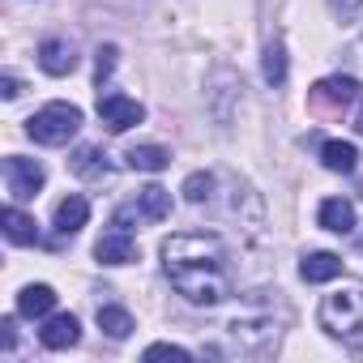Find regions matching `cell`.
Listing matches in <instances>:
<instances>
[{"label": "cell", "instance_id": "6da1fadb", "mask_svg": "<svg viewBox=\"0 0 363 363\" xmlns=\"http://www.w3.org/2000/svg\"><path fill=\"white\" fill-rule=\"evenodd\" d=\"M162 269L193 308H218L231 299L227 248L214 231H179L162 240Z\"/></svg>", "mask_w": 363, "mask_h": 363}, {"label": "cell", "instance_id": "7a4b0ae2", "mask_svg": "<svg viewBox=\"0 0 363 363\" xmlns=\"http://www.w3.org/2000/svg\"><path fill=\"white\" fill-rule=\"evenodd\" d=\"M320 329L346 350L363 354V282H342L320 299Z\"/></svg>", "mask_w": 363, "mask_h": 363}, {"label": "cell", "instance_id": "3957f363", "mask_svg": "<svg viewBox=\"0 0 363 363\" xmlns=\"http://www.w3.org/2000/svg\"><path fill=\"white\" fill-rule=\"evenodd\" d=\"M77 128H82V107H73V103H48L26 120V133L39 145H69L77 137Z\"/></svg>", "mask_w": 363, "mask_h": 363}, {"label": "cell", "instance_id": "277c9868", "mask_svg": "<svg viewBox=\"0 0 363 363\" xmlns=\"http://www.w3.org/2000/svg\"><path fill=\"white\" fill-rule=\"evenodd\" d=\"M43 179H48V171H43L39 158H22V154H9L5 158V193L13 201H30L43 189Z\"/></svg>", "mask_w": 363, "mask_h": 363}, {"label": "cell", "instance_id": "5b68a950", "mask_svg": "<svg viewBox=\"0 0 363 363\" xmlns=\"http://www.w3.org/2000/svg\"><path fill=\"white\" fill-rule=\"evenodd\" d=\"M227 333L244 354H265L269 346H278V325L269 316H240L227 325Z\"/></svg>", "mask_w": 363, "mask_h": 363}, {"label": "cell", "instance_id": "8992f818", "mask_svg": "<svg viewBox=\"0 0 363 363\" xmlns=\"http://www.w3.org/2000/svg\"><path fill=\"white\" fill-rule=\"evenodd\" d=\"M99 116H103V124L111 133H124V128L145 120V107L137 99H128V94H99Z\"/></svg>", "mask_w": 363, "mask_h": 363}, {"label": "cell", "instance_id": "52a82bcc", "mask_svg": "<svg viewBox=\"0 0 363 363\" xmlns=\"http://www.w3.org/2000/svg\"><path fill=\"white\" fill-rule=\"evenodd\" d=\"M94 257H99L103 265H128V261H137V240H133V231H124V227L111 223V231L99 235Z\"/></svg>", "mask_w": 363, "mask_h": 363}, {"label": "cell", "instance_id": "ba28073f", "mask_svg": "<svg viewBox=\"0 0 363 363\" xmlns=\"http://www.w3.org/2000/svg\"><path fill=\"white\" fill-rule=\"evenodd\" d=\"M77 337H82V325L73 312H52L39 329V342L48 350H69V346H77Z\"/></svg>", "mask_w": 363, "mask_h": 363}, {"label": "cell", "instance_id": "9c48e42d", "mask_svg": "<svg viewBox=\"0 0 363 363\" xmlns=\"http://www.w3.org/2000/svg\"><path fill=\"white\" fill-rule=\"evenodd\" d=\"M39 69L52 73V77L73 73V69H77V52H73V43H69V39H43V43H39Z\"/></svg>", "mask_w": 363, "mask_h": 363}, {"label": "cell", "instance_id": "30bf717a", "mask_svg": "<svg viewBox=\"0 0 363 363\" xmlns=\"http://www.w3.org/2000/svg\"><path fill=\"white\" fill-rule=\"evenodd\" d=\"M316 223H320L325 231H333V235H350V231H354V206H350L346 197H325Z\"/></svg>", "mask_w": 363, "mask_h": 363}, {"label": "cell", "instance_id": "8fae6325", "mask_svg": "<svg viewBox=\"0 0 363 363\" xmlns=\"http://www.w3.org/2000/svg\"><path fill=\"white\" fill-rule=\"evenodd\" d=\"M0 231H5L9 244H39V223L26 210H18V206H9L5 214H0Z\"/></svg>", "mask_w": 363, "mask_h": 363}, {"label": "cell", "instance_id": "7c38bea8", "mask_svg": "<svg viewBox=\"0 0 363 363\" xmlns=\"http://www.w3.org/2000/svg\"><path fill=\"white\" fill-rule=\"evenodd\" d=\"M52 308H56V291L52 286H43V282H30V286H22L18 291V316H52Z\"/></svg>", "mask_w": 363, "mask_h": 363}, {"label": "cell", "instance_id": "4fadbf2b", "mask_svg": "<svg viewBox=\"0 0 363 363\" xmlns=\"http://www.w3.org/2000/svg\"><path fill=\"white\" fill-rule=\"evenodd\" d=\"M86 218H90V201L86 197H65L56 206V231L60 235H77L86 227Z\"/></svg>", "mask_w": 363, "mask_h": 363}, {"label": "cell", "instance_id": "5bb4252c", "mask_svg": "<svg viewBox=\"0 0 363 363\" xmlns=\"http://www.w3.org/2000/svg\"><path fill=\"white\" fill-rule=\"evenodd\" d=\"M299 274H303V282H333L342 274V257H333V252H308L299 261Z\"/></svg>", "mask_w": 363, "mask_h": 363}, {"label": "cell", "instance_id": "9a60e30c", "mask_svg": "<svg viewBox=\"0 0 363 363\" xmlns=\"http://www.w3.org/2000/svg\"><path fill=\"white\" fill-rule=\"evenodd\" d=\"M363 90H359V82L354 77H325V82H316V99L320 103H337V107H346V103H354Z\"/></svg>", "mask_w": 363, "mask_h": 363}, {"label": "cell", "instance_id": "2e32d148", "mask_svg": "<svg viewBox=\"0 0 363 363\" xmlns=\"http://www.w3.org/2000/svg\"><path fill=\"white\" fill-rule=\"evenodd\" d=\"M320 162H325L329 171L350 175V171H354V162H359V150H354L350 141H325V145H320Z\"/></svg>", "mask_w": 363, "mask_h": 363}, {"label": "cell", "instance_id": "e0dca14e", "mask_svg": "<svg viewBox=\"0 0 363 363\" xmlns=\"http://www.w3.org/2000/svg\"><path fill=\"white\" fill-rule=\"evenodd\" d=\"M99 329L107 333V337H116V342H124L137 325H133V316H128V308H116V303H103L99 308Z\"/></svg>", "mask_w": 363, "mask_h": 363}, {"label": "cell", "instance_id": "ac0fdd59", "mask_svg": "<svg viewBox=\"0 0 363 363\" xmlns=\"http://www.w3.org/2000/svg\"><path fill=\"white\" fill-rule=\"evenodd\" d=\"M124 162H128L133 171H162V167L171 162V150H162V145H133V150L124 154Z\"/></svg>", "mask_w": 363, "mask_h": 363}, {"label": "cell", "instance_id": "d6986e66", "mask_svg": "<svg viewBox=\"0 0 363 363\" xmlns=\"http://www.w3.org/2000/svg\"><path fill=\"white\" fill-rule=\"evenodd\" d=\"M73 171H77V175H86V179H107V175H111L107 154H99L94 145H82V150L73 154Z\"/></svg>", "mask_w": 363, "mask_h": 363}, {"label": "cell", "instance_id": "ffe728a7", "mask_svg": "<svg viewBox=\"0 0 363 363\" xmlns=\"http://www.w3.org/2000/svg\"><path fill=\"white\" fill-rule=\"evenodd\" d=\"M261 73H265L269 86H282V82H286V48H282V43H269V48H265Z\"/></svg>", "mask_w": 363, "mask_h": 363}, {"label": "cell", "instance_id": "44dd1931", "mask_svg": "<svg viewBox=\"0 0 363 363\" xmlns=\"http://www.w3.org/2000/svg\"><path fill=\"white\" fill-rule=\"evenodd\" d=\"M179 193H184V201H193V206L210 201V197H214V175H210V171H193V175L184 179V189H179Z\"/></svg>", "mask_w": 363, "mask_h": 363}, {"label": "cell", "instance_id": "7402d4cb", "mask_svg": "<svg viewBox=\"0 0 363 363\" xmlns=\"http://www.w3.org/2000/svg\"><path fill=\"white\" fill-rule=\"evenodd\" d=\"M145 359H175V363H189L193 354H189L184 346H171V342H154V346L145 350Z\"/></svg>", "mask_w": 363, "mask_h": 363}, {"label": "cell", "instance_id": "603a6c76", "mask_svg": "<svg viewBox=\"0 0 363 363\" xmlns=\"http://www.w3.org/2000/svg\"><path fill=\"white\" fill-rule=\"evenodd\" d=\"M116 56H120V52H116L111 43L94 52V77H99V86H103V77H111V69H116Z\"/></svg>", "mask_w": 363, "mask_h": 363}, {"label": "cell", "instance_id": "cb8c5ba5", "mask_svg": "<svg viewBox=\"0 0 363 363\" xmlns=\"http://www.w3.org/2000/svg\"><path fill=\"white\" fill-rule=\"evenodd\" d=\"M329 5H333V13H337L342 22H350V18L359 13V5H363V0H329Z\"/></svg>", "mask_w": 363, "mask_h": 363}, {"label": "cell", "instance_id": "d4e9b609", "mask_svg": "<svg viewBox=\"0 0 363 363\" xmlns=\"http://www.w3.org/2000/svg\"><path fill=\"white\" fill-rule=\"evenodd\" d=\"M0 94H5V99H18V94H22V82H18L13 73H5V77H0Z\"/></svg>", "mask_w": 363, "mask_h": 363}, {"label": "cell", "instance_id": "484cf974", "mask_svg": "<svg viewBox=\"0 0 363 363\" xmlns=\"http://www.w3.org/2000/svg\"><path fill=\"white\" fill-rule=\"evenodd\" d=\"M0 329H5V333H0V337H5V350H13V342H18V320L5 316V320H0Z\"/></svg>", "mask_w": 363, "mask_h": 363}, {"label": "cell", "instance_id": "4316f807", "mask_svg": "<svg viewBox=\"0 0 363 363\" xmlns=\"http://www.w3.org/2000/svg\"><path fill=\"white\" fill-rule=\"evenodd\" d=\"M354 128L363 133V94H359V116H354Z\"/></svg>", "mask_w": 363, "mask_h": 363}]
</instances>
